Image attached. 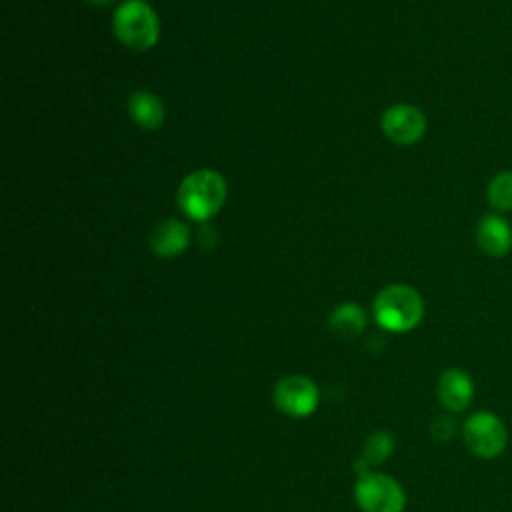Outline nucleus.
Returning <instances> with one entry per match:
<instances>
[{
    "instance_id": "1",
    "label": "nucleus",
    "mask_w": 512,
    "mask_h": 512,
    "mask_svg": "<svg viewBox=\"0 0 512 512\" xmlns=\"http://www.w3.org/2000/svg\"><path fill=\"white\" fill-rule=\"evenodd\" d=\"M226 180L210 168L190 172L178 186L176 202L184 216L204 222L212 218L226 202Z\"/></svg>"
},
{
    "instance_id": "2",
    "label": "nucleus",
    "mask_w": 512,
    "mask_h": 512,
    "mask_svg": "<svg viewBox=\"0 0 512 512\" xmlns=\"http://www.w3.org/2000/svg\"><path fill=\"white\" fill-rule=\"evenodd\" d=\"M372 314L376 324L388 332H410L422 322L424 300L408 284H390L376 294Z\"/></svg>"
},
{
    "instance_id": "3",
    "label": "nucleus",
    "mask_w": 512,
    "mask_h": 512,
    "mask_svg": "<svg viewBox=\"0 0 512 512\" xmlns=\"http://www.w3.org/2000/svg\"><path fill=\"white\" fill-rule=\"evenodd\" d=\"M116 38L132 50H148L160 38V22L146 0H126L112 16Z\"/></svg>"
},
{
    "instance_id": "4",
    "label": "nucleus",
    "mask_w": 512,
    "mask_h": 512,
    "mask_svg": "<svg viewBox=\"0 0 512 512\" xmlns=\"http://www.w3.org/2000/svg\"><path fill=\"white\" fill-rule=\"evenodd\" d=\"M354 500L362 512H404L406 506L400 482L382 472L360 474L354 484Z\"/></svg>"
},
{
    "instance_id": "5",
    "label": "nucleus",
    "mask_w": 512,
    "mask_h": 512,
    "mask_svg": "<svg viewBox=\"0 0 512 512\" xmlns=\"http://www.w3.org/2000/svg\"><path fill=\"white\" fill-rule=\"evenodd\" d=\"M462 434L468 450L478 458L500 456L508 442L504 422L494 412L486 410L470 414L462 426Z\"/></svg>"
},
{
    "instance_id": "6",
    "label": "nucleus",
    "mask_w": 512,
    "mask_h": 512,
    "mask_svg": "<svg viewBox=\"0 0 512 512\" xmlns=\"http://www.w3.org/2000/svg\"><path fill=\"white\" fill-rule=\"evenodd\" d=\"M380 128L390 142L400 146H410L424 138L426 116L414 104H406V102L392 104L390 108L384 110L380 118Z\"/></svg>"
},
{
    "instance_id": "7",
    "label": "nucleus",
    "mask_w": 512,
    "mask_h": 512,
    "mask_svg": "<svg viewBox=\"0 0 512 512\" xmlns=\"http://www.w3.org/2000/svg\"><path fill=\"white\" fill-rule=\"evenodd\" d=\"M274 404L292 418H306L318 408V388L308 376H286L274 388Z\"/></svg>"
},
{
    "instance_id": "8",
    "label": "nucleus",
    "mask_w": 512,
    "mask_h": 512,
    "mask_svg": "<svg viewBox=\"0 0 512 512\" xmlns=\"http://www.w3.org/2000/svg\"><path fill=\"white\" fill-rule=\"evenodd\" d=\"M476 244L492 258L506 256L512 250V224L500 212L484 214L476 226Z\"/></svg>"
},
{
    "instance_id": "9",
    "label": "nucleus",
    "mask_w": 512,
    "mask_h": 512,
    "mask_svg": "<svg viewBox=\"0 0 512 512\" xmlns=\"http://www.w3.org/2000/svg\"><path fill=\"white\" fill-rule=\"evenodd\" d=\"M436 394L448 412H462L470 406L474 396L472 378L460 368H448L438 378Z\"/></svg>"
},
{
    "instance_id": "10",
    "label": "nucleus",
    "mask_w": 512,
    "mask_h": 512,
    "mask_svg": "<svg viewBox=\"0 0 512 512\" xmlns=\"http://www.w3.org/2000/svg\"><path fill=\"white\" fill-rule=\"evenodd\" d=\"M190 242L188 226L178 218L160 222L150 234V250L158 258H174L186 250Z\"/></svg>"
},
{
    "instance_id": "11",
    "label": "nucleus",
    "mask_w": 512,
    "mask_h": 512,
    "mask_svg": "<svg viewBox=\"0 0 512 512\" xmlns=\"http://www.w3.org/2000/svg\"><path fill=\"white\" fill-rule=\"evenodd\" d=\"M128 112H130L132 120L144 130H154V128L162 126V122H164L162 100L146 90H138L130 96Z\"/></svg>"
},
{
    "instance_id": "12",
    "label": "nucleus",
    "mask_w": 512,
    "mask_h": 512,
    "mask_svg": "<svg viewBox=\"0 0 512 512\" xmlns=\"http://www.w3.org/2000/svg\"><path fill=\"white\" fill-rule=\"evenodd\" d=\"M330 330L340 338H356L366 328V312L354 302H344L330 314Z\"/></svg>"
},
{
    "instance_id": "13",
    "label": "nucleus",
    "mask_w": 512,
    "mask_h": 512,
    "mask_svg": "<svg viewBox=\"0 0 512 512\" xmlns=\"http://www.w3.org/2000/svg\"><path fill=\"white\" fill-rule=\"evenodd\" d=\"M392 450H394V436H392L390 432H386V430L374 432V434L366 440L362 458L356 462V472H358V476L370 472L368 466L380 464L382 460H386V458L392 454Z\"/></svg>"
},
{
    "instance_id": "14",
    "label": "nucleus",
    "mask_w": 512,
    "mask_h": 512,
    "mask_svg": "<svg viewBox=\"0 0 512 512\" xmlns=\"http://www.w3.org/2000/svg\"><path fill=\"white\" fill-rule=\"evenodd\" d=\"M486 198L496 212L512 210V170H502L490 178L486 186Z\"/></svg>"
},
{
    "instance_id": "15",
    "label": "nucleus",
    "mask_w": 512,
    "mask_h": 512,
    "mask_svg": "<svg viewBox=\"0 0 512 512\" xmlns=\"http://www.w3.org/2000/svg\"><path fill=\"white\" fill-rule=\"evenodd\" d=\"M432 434H434L436 438H440V440L450 438V436L454 434V422L448 420V418H438V420H434V424H432Z\"/></svg>"
},
{
    "instance_id": "16",
    "label": "nucleus",
    "mask_w": 512,
    "mask_h": 512,
    "mask_svg": "<svg viewBox=\"0 0 512 512\" xmlns=\"http://www.w3.org/2000/svg\"><path fill=\"white\" fill-rule=\"evenodd\" d=\"M86 2H90V4H94V6H108V4L114 2V0H86Z\"/></svg>"
}]
</instances>
